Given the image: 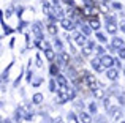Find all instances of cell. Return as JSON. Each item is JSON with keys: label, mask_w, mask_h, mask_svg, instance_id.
<instances>
[{"label": "cell", "mask_w": 125, "mask_h": 123, "mask_svg": "<svg viewBox=\"0 0 125 123\" xmlns=\"http://www.w3.org/2000/svg\"><path fill=\"white\" fill-rule=\"evenodd\" d=\"M84 76H85V82L89 84V87H90V88H94V87L97 85V80H95V77H92L90 74H87V73H84Z\"/></svg>", "instance_id": "obj_1"}, {"label": "cell", "mask_w": 125, "mask_h": 123, "mask_svg": "<svg viewBox=\"0 0 125 123\" xmlns=\"http://www.w3.org/2000/svg\"><path fill=\"white\" fill-rule=\"evenodd\" d=\"M74 41H76L78 46H84V44H85V36H84V33H83V35H81V33H76V35H74Z\"/></svg>", "instance_id": "obj_2"}, {"label": "cell", "mask_w": 125, "mask_h": 123, "mask_svg": "<svg viewBox=\"0 0 125 123\" xmlns=\"http://www.w3.org/2000/svg\"><path fill=\"white\" fill-rule=\"evenodd\" d=\"M68 98H70V95L65 92V88H62V92H59V103H65V101H68Z\"/></svg>", "instance_id": "obj_3"}, {"label": "cell", "mask_w": 125, "mask_h": 123, "mask_svg": "<svg viewBox=\"0 0 125 123\" xmlns=\"http://www.w3.org/2000/svg\"><path fill=\"white\" fill-rule=\"evenodd\" d=\"M106 76H108V79H111V80H116L117 79V76H119V73H117V70H108L106 71Z\"/></svg>", "instance_id": "obj_4"}, {"label": "cell", "mask_w": 125, "mask_h": 123, "mask_svg": "<svg viewBox=\"0 0 125 123\" xmlns=\"http://www.w3.org/2000/svg\"><path fill=\"white\" fill-rule=\"evenodd\" d=\"M101 63H103V66H113L114 60L111 59L109 55H103V57H101Z\"/></svg>", "instance_id": "obj_5"}, {"label": "cell", "mask_w": 125, "mask_h": 123, "mask_svg": "<svg viewBox=\"0 0 125 123\" xmlns=\"http://www.w3.org/2000/svg\"><path fill=\"white\" fill-rule=\"evenodd\" d=\"M60 24H62V27L67 28V30H71V28H73V22H71L70 19H62Z\"/></svg>", "instance_id": "obj_6"}, {"label": "cell", "mask_w": 125, "mask_h": 123, "mask_svg": "<svg viewBox=\"0 0 125 123\" xmlns=\"http://www.w3.org/2000/svg\"><path fill=\"white\" fill-rule=\"evenodd\" d=\"M122 44H124L122 38H114L113 40V47L114 49H122Z\"/></svg>", "instance_id": "obj_7"}, {"label": "cell", "mask_w": 125, "mask_h": 123, "mask_svg": "<svg viewBox=\"0 0 125 123\" xmlns=\"http://www.w3.org/2000/svg\"><path fill=\"white\" fill-rule=\"evenodd\" d=\"M92 66H94L97 71H100V73L103 71V63H101V60H97V59L92 60Z\"/></svg>", "instance_id": "obj_8"}, {"label": "cell", "mask_w": 125, "mask_h": 123, "mask_svg": "<svg viewBox=\"0 0 125 123\" xmlns=\"http://www.w3.org/2000/svg\"><path fill=\"white\" fill-rule=\"evenodd\" d=\"M33 33L37 35L38 38H41V36H43V32H41V24H40V22H37V24L33 25Z\"/></svg>", "instance_id": "obj_9"}, {"label": "cell", "mask_w": 125, "mask_h": 123, "mask_svg": "<svg viewBox=\"0 0 125 123\" xmlns=\"http://www.w3.org/2000/svg\"><path fill=\"white\" fill-rule=\"evenodd\" d=\"M92 49H94V46H92V44H84L83 46V52H84V55H90L92 54Z\"/></svg>", "instance_id": "obj_10"}, {"label": "cell", "mask_w": 125, "mask_h": 123, "mask_svg": "<svg viewBox=\"0 0 125 123\" xmlns=\"http://www.w3.org/2000/svg\"><path fill=\"white\" fill-rule=\"evenodd\" d=\"M94 96H95L97 99H103V98H104V92H103L101 88H95V90H94Z\"/></svg>", "instance_id": "obj_11"}, {"label": "cell", "mask_w": 125, "mask_h": 123, "mask_svg": "<svg viewBox=\"0 0 125 123\" xmlns=\"http://www.w3.org/2000/svg\"><path fill=\"white\" fill-rule=\"evenodd\" d=\"M57 82L60 84L62 88H67V85H68V84H67V79H65V77L62 76V74H59V76H57Z\"/></svg>", "instance_id": "obj_12"}, {"label": "cell", "mask_w": 125, "mask_h": 123, "mask_svg": "<svg viewBox=\"0 0 125 123\" xmlns=\"http://www.w3.org/2000/svg\"><path fill=\"white\" fill-rule=\"evenodd\" d=\"M81 122L83 123H92V117L85 112H81Z\"/></svg>", "instance_id": "obj_13"}, {"label": "cell", "mask_w": 125, "mask_h": 123, "mask_svg": "<svg viewBox=\"0 0 125 123\" xmlns=\"http://www.w3.org/2000/svg\"><path fill=\"white\" fill-rule=\"evenodd\" d=\"M108 33H111V35H114L116 33V30H117V27H116V24L114 22H108Z\"/></svg>", "instance_id": "obj_14"}, {"label": "cell", "mask_w": 125, "mask_h": 123, "mask_svg": "<svg viewBox=\"0 0 125 123\" xmlns=\"http://www.w3.org/2000/svg\"><path fill=\"white\" fill-rule=\"evenodd\" d=\"M111 114H113V118H114V120H119V118L122 117V112H120L119 109H111Z\"/></svg>", "instance_id": "obj_15"}, {"label": "cell", "mask_w": 125, "mask_h": 123, "mask_svg": "<svg viewBox=\"0 0 125 123\" xmlns=\"http://www.w3.org/2000/svg\"><path fill=\"white\" fill-rule=\"evenodd\" d=\"M43 9H44V13L48 16H52V13H51V6H49V3L48 2H44V0H43Z\"/></svg>", "instance_id": "obj_16"}, {"label": "cell", "mask_w": 125, "mask_h": 123, "mask_svg": "<svg viewBox=\"0 0 125 123\" xmlns=\"http://www.w3.org/2000/svg\"><path fill=\"white\" fill-rule=\"evenodd\" d=\"M33 103H35V104L43 103V95H41V93H35V95H33Z\"/></svg>", "instance_id": "obj_17"}, {"label": "cell", "mask_w": 125, "mask_h": 123, "mask_svg": "<svg viewBox=\"0 0 125 123\" xmlns=\"http://www.w3.org/2000/svg\"><path fill=\"white\" fill-rule=\"evenodd\" d=\"M67 123H78V118H76V115H74L73 112H70V114H68Z\"/></svg>", "instance_id": "obj_18"}, {"label": "cell", "mask_w": 125, "mask_h": 123, "mask_svg": "<svg viewBox=\"0 0 125 123\" xmlns=\"http://www.w3.org/2000/svg\"><path fill=\"white\" fill-rule=\"evenodd\" d=\"M46 59L48 60H54V52L51 49H46Z\"/></svg>", "instance_id": "obj_19"}, {"label": "cell", "mask_w": 125, "mask_h": 123, "mask_svg": "<svg viewBox=\"0 0 125 123\" xmlns=\"http://www.w3.org/2000/svg\"><path fill=\"white\" fill-rule=\"evenodd\" d=\"M10 70H11V66H6V70L3 71V74H2V79H3V80H8V73H10Z\"/></svg>", "instance_id": "obj_20"}, {"label": "cell", "mask_w": 125, "mask_h": 123, "mask_svg": "<svg viewBox=\"0 0 125 123\" xmlns=\"http://www.w3.org/2000/svg\"><path fill=\"white\" fill-rule=\"evenodd\" d=\"M90 27L92 28H98L100 27V22H98L97 19H90Z\"/></svg>", "instance_id": "obj_21"}, {"label": "cell", "mask_w": 125, "mask_h": 123, "mask_svg": "<svg viewBox=\"0 0 125 123\" xmlns=\"http://www.w3.org/2000/svg\"><path fill=\"white\" fill-rule=\"evenodd\" d=\"M48 32H49L51 35H55V33H57V28H55V25H54V24H51V25L48 27Z\"/></svg>", "instance_id": "obj_22"}, {"label": "cell", "mask_w": 125, "mask_h": 123, "mask_svg": "<svg viewBox=\"0 0 125 123\" xmlns=\"http://www.w3.org/2000/svg\"><path fill=\"white\" fill-rule=\"evenodd\" d=\"M40 84H41V77H35V79L32 80V85H33V87H38Z\"/></svg>", "instance_id": "obj_23"}, {"label": "cell", "mask_w": 125, "mask_h": 123, "mask_svg": "<svg viewBox=\"0 0 125 123\" xmlns=\"http://www.w3.org/2000/svg\"><path fill=\"white\" fill-rule=\"evenodd\" d=\"M81 28H83V33L84 35H89V33H90V27H89V25H81Z\"/></svg>", "instance_id": "obj_24"}, {"label": "cell", "mask_w": 125, "mask_h": 123, "mask_svg": "<svg viewBox=\"0 0 125 123\" xmlns=\"http://www.w3.org/2000/svg\"><path fill=\"white\" fill-rule=\"evenodd\" d=\"M97 38L101 41V43H106V36H104L103 33H97Z\"/></svg>", "instance_id": "obj_25"}, {"label": "cell", "mask_w": 125, "mask_h": 123, "mask_svg": "<svg viewBox=\"0 0 125 123\" xmlns=\"http://www.w3.org/2000/svg\"><path fill=\"white\" fill-rule=\"evenodd\" d=\"M54 46H55V49H59V51H62V43L59 40H55L54 41Z\"/></svg>", "instance_id": "obj_26"}, {"label": "cell", "mask_w": 125, "mask_h": 123, "mask_svg": "<svg viewBox=\"0 0 125 123\" xmlns=\"http://www.w3.org/2000/svg\"><path fill=\"white\" fill-rule=\"evenodd\" d=\"M57 73H59L57 65H52V66H51V74H57Z\"/></svg>", "instance_id": "obj_27"}, {"label": "cell", "mask_w": 125, "mask_h": 123, "mask_svg": "<svg viewBox=\"0 0 125 123\" xmlns=\"http://www.w3.org/2000/svg\"><path fill=\"white\" fill-rule=\"evenodd\" d=\"M60 59H62L63 63H68V55H67V54H60Z\"/></svg>", "instance_id": "obj_28"}, {"label": "cell", "mask_w": 125, "mask_h": 123, "mask_svg": "<svg viewBox=\"0 0 125 123\" xmlns=\"http://www.w3.org/2000/svg\"><path fill=\"white\" fill-rule=\"evenodd\" d=\"M3 32H5V33L8 35V33H11L13 30H11V28H10V27H6V25H3Z\"/></svg>", "instance_id": "obj_29"}, {"label": "cell", "mask_w": 125, "mask_h": 123, "mask_svg": "<svg viewBox=\"0 0 125 123\" xmlns=\"http://www.w3.org/2000/svg\"><path fill=\"white\" fill-rule=\"evenodd\" d=\"M113 6H114L116 9H120V8H122V5H120L119 2H114V3H113Z\"/></svg>", "instance_id": "obj_30"}, {"label": "cell", "mask_w": 125, "mask_h": 123, "mask_svg": "<svg viewBox=\"0 0 125 123\" xmlns=\"http://www.w3.org/2000/svg\"><path fill=\"white\" fill-rule=\"evenodd\" d=\"M119 55H120V59H125V49H124V47L119 51Z\"/></svg>", "instance_id": "obj_31"}, {"label": "cell", "mask_w": 125, "mask_h": 123, "mask_svg": "<svg viewBox=\"0 0 125 123\" xmlns=\"http://www.w3.org/2000/svg\"><path fill=\"white\" fill-rule=\"evenodd\" d=\"M90 112H94V114H95V112H97V106H95L94 103H92V104H90Z\"/></svg>", "instance_id": "obj_32"}, {"label": "cell", "mask_w": 125, "mask_h": 123, "mask_svg": "<svg viewBox=\"0 0 125 123\" xmlns=\"http://www.w3.org/2000/svg\"><path fill=\"white\" fill-rule=\"evenodd\" d=\"M100 9H101L103 13H108V6H106V5H100Z\"/></svg>", "instance_id": "obj_33"}, {"label": "cell", "mask_w": 125, "mask_h": 123, "mask_svg": "<svg viewBox=\"0 0 125 123\" xmlns=\"http://www.w3.org/2000/svg\"><path fill=\"white\" fill-rule=\"evenodd\" d=\"M51 92H55V82L51 80Z\"/></svg>", "instance_id": "obj_34"}, {"label": "cell", "mask_w": 125, "mask_h": 123, "mask_svg": "<svg viewBox=\"0 0 125 123\" xmlns=\"http://www.w3.org/2000/svg\"><path fill=\"white\" fill-rule=\"evenodd\" d=\"M97 51H98V54H101V55H103V54H104V49H103V47H98Z\"/></svg>", "instance_id": "obj_35"}, {"label": "cell", "mask_w": 125, "mask_h": 123, "mask_svg": "<svg viewBox=\"0 0 125 123\" xmlns=\"http://www.w3.org/2000/svg\"><path fill=\"white\" fill-rule=\"evenodd\" d=\"M27 80H29V82H30V80H32V73H30V71H29V73H27Z\"/></svg>", "instance_id": "obj_36"}, {"label": "cell", "mask_w": 125, "mask_h": 123, "mask_svg": "<svg viewBox=\"0 0 125 123\" xmlns=\"http://www.w3.org/2000/svg\"><path fill=\"white\" fill-rule=\"evenodd\" d=\"M120 30L125 32V22H120Z\"/></svg>", "instance_id": "obj_37"}, {"label": "cell", "mask_w": 125, "mask_h": 123, "mask_svg": "<svg viewBox=\"0 0 125 123\" xmlns=\"http://www.w3.org/2000/svg\"><path fill=\"white\" fill-rule=\"evenodd\" d=\"M120 103L125 104V95H120Z\"/></svg>", "instance_id": "obj_38"}, {"label": "cell", "mask_w": 125, "mask_h": 123, "mask_svg": "<svg viewBox=\"0 0 125 123\" xmlns=\"http://www.w3.org/2000/svg\"><path fill=\"white\" fill-rule=\"evenodd\" d=\"M37 65H38V66H41V59H40V57H37Z\"/></svg>", "instance_id": "obj_39"}, {"label": "cell", "mask_w": 125, "mask_h": 123, "mask_svg": "<svg viewBox=\"0 0 125 123\" xmlns=\"http://www.w3.org/2000/svg\"><path fill=\"white\" fill-rule=\"evenodd\" d=\"M55 123H63V120H62L60 117H57V118H55Z\"/></svg>", "instance_id": "obj_40"}, {"label": "cell", "mask_w": 125, "mask_h": 123, "mask_svg": "<svg viewBox=\"0 0 125 123\" xmlns=\"http://www.w3.org/2000/svg\"><path fill=\"white\" fill-rule=\"evenodd\" d=\"M2 123H10V122H6V120H5V122H2Z\"/></svg>", "instance_id": "obj_41"}, {"label": "cell", "mask_w": 125, "mask_h": 123, "mask_svg": "<svg viewBox=\"0 0 125 123\" xmlns=\"http://www.w3.org/2000/svg\"><path fill=\"white\" fill-rule=\"evenodd\" d=\"M124 74H125V66H124Z\"/></svg>", "instance_id": "obj_42"}, {"label": "cell", "mask_w": 125, "mask_h": 123, "mask_svg": "<svg viewBox=\"0 0 125 123\" xmlns=\"http://www.w3.org/2000/svg\"><path fill=\"white\" fill-rule=\"evenodd\" d=\"M122 123H125V122H122Z\"/></svg>", "instance_id": "obj_43"}]
</instances>
